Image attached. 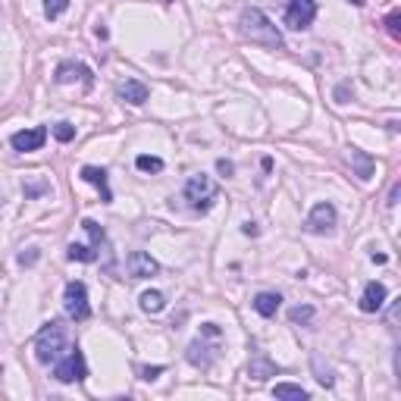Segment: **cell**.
<instances>
[{
    "instance_id": "6da1fadb",
    "label": "cell",
    "mask_w": 401,
    "mask_h": 401,
    "mask_svg": "<svg viewBox=\"0 0 401 401\" xmlns=\"http://www.w3.org/2000/svg\"><path fill=\"white\" fill-rule=\"evenodd\" d=\"M238 32L248 38L251 44H260V48H270V50H283L285 48V38L276 25L270 22L264 10L257 6H245L242 16H238Z\"/></svg>"
},
{
    "instance_id": "7a4b0ae2",
    "label": "cell",
    "mask_w": 401,
    "mask_h": 401,
    "mask_svg": "<svg viewBox=\"0 0 401 401\" xmlns=\"http://www.w3.org/2000/svg\"><path fill=\"white\" fill-rule=\"evenodd\" d=\"M66 348H69V342H66V326L60 323V320H50V323H44L41 329H38V336H35V358H38V364L50 367Z\"/></svg>"
},
{
    "instance_id": "3957f363",
    "label": "cell",
    "mask_w": 401,
    "mask_h": 401,
    "mask_svg": "<svg viewBox=\"0 0 401 401\" xmlns=\"http://www.w3.org/2000/svg\"><path fill=\"white\" fill-rule=\"evenodd\" d=\"M85 376H88V364H85V354L79 348H66L53 360V379H57V383H66V386L82 383Z\"/></svg>"
},
{
    "instance_id": "277c9868",
    "label": "cell",
    "mask_w": 401,
    "mask_h": 401,
    "mask_svg": "<svg viewBox=\"0 0 401 401\" xmlns=\"http://www.w3.org/2000/svg\"><path fill=\"white\" fill-rule=\"evenodd\" d=\"M217 198H219L217 182L210 176H204V172H198V176H191L185 182V200H189L191 210H210Z\"/></svg>"
},
{
    "instance_id": "5b68a950",
    "label": "cell",
    "mask_w": 401,
    "mask_h": 401,
    "mask_svg": "<svg viewBox=\"0 0 401 401\" xmlns=\"http://www.w3.org/2000/svg\"><path fill=\"white\" fill-rule=\"evenodd\" d=\"M63 307H66V317L76 320V323H82V320L91 317L88 289H85V283H79V279L66 283V289H63Z\"/></svg>"
},
{
    "instance_id": "8992f818",
    "label": "cell",
    "mask_w": 401,
    "mask_h": 401,
    "mask_svg": "<svg viewBox=\"0 0 401 401\" xmlns=\"http://www.w3.org/2000/svg\"><path fill=\"white\" fill-rule=\"evenodd\" d=\"M317 19V0H289L285 6V25L295 32H304Z\"/></svg>"
},
{
    "instance_id": "52a82bcc",
    "label": "cell",
    "mask_w": 401,
    "mask_h": 401,
    "mask_svg": "<svg viewBox=\"0 0 401 401\" xmlns=\"http://www.w3.org/2000/svg\"><path fill=\"white\" fill-rule=\"evenodd\" d=\"M339 223V213L336 207L329 204V200H323V204H317L311 213H307V232H313V236H329L332 229H336Z\"/></svg>"
},
{
    "instance_id": "ba28073f",
    "label": "cell",
    "mask_w": 401,
    "mask_h": 401,
    "mask_svg": "<svg viewBox=\"0 0 401 401\" xmlns=\"http://www.w3.org/2000/svg\"><path fill=\"white\" fill-rule=\"evenodd\" d=\"M185 358H189V364L200 367V370H210V367H213V360L219 358V342L207 345V336H204V332H200V336L195 339V342L189 345V351H185Z\"/></svg>"
},
{
    "instance_id": "9c48e42d",
    "label": "cell",
    "mask_w": 401,
    "mask_h": 401,
    "mask_svg": "<svg viewBox=\"0 0 401 401\" xmlns=\"http://www.w3.org/2000/svg\"><path fill=\"white\" fill-rule=\"evenodd\" d=\"M44 142H48V129H44V125H35V129H22V132H13V138H10L13 151H19V154L41 151Z\"/></svg>"
},
{
    "instance_id": "30bf717a",
    "label": "cell",
    "mask_w": 401,
    "mask_h": 401,
    "mask_svg": "<svg viewBox=\"0 0 401 401\" xmlns=\"http://www.w3.org/2000/svg\"><path fill=\"white\" fill-rule=\"evenodd\" d=\"M125 270H129L132 279H151L160 273V264L151 257L148 251H132L129 257H125Z\"/></svg>"
},
{
    "instance_id": "8fae6325",
    "label": "cell",
    "mask_w": 401,
    "mask_h": 401,
    "mask_svg": "<svg viewBox=\"0 0 401 401\" xmlns=\"http://www.w3.org/2000/svg\"><path fill=\"white\" fill-rule=\"evenodd\" d=\"M53 79H57L60 85H69V82H76V79H82L85 88H91V85H95V79H91V69H88V66L72 63V60L60 63V66H57V72H53Z\"/></svg>"
},
{
    "instance_id": "7c38bea8",
    "label": "cell",
    "mask_w": 401,
    "mask_h": 401,
    "mask_svg": "<svg viewBox=\"0 0 401 401\" xmlns=\"http://www.w3.org/2000/svg\"><path fill=\"white\" fill-rule=\"evenodd\" d=\"M248 376L257 379V383H266L270 376H279V367L273 364L264 351H254L251 354V364H248Z\"/></svg>"
},
{
    "instance_id": "4fadbf2b",
    "label": "cell",
    "mask_w": 401,
    "mask_h": 401,
    "mask_svg": "<svg viewBox=\"0 0 401 401\" xmlns=\"http://www.w3.org/2000/svg\"><path fill=\"white\" fill-rule=\"evenodd\" d=\"M386 304V285L383 283H367L364 295H360V311L364 313H379Z\"/></svg>"
},
{
    "instance_id": "5bb4252c",
    "label": "cell",
    "mask_w": 401,
    "mask_h": 401,
    "mask_svg": "<svg viewBox=\"0 0 401 401\" xmlns=\"http://www.w3.org/2000/svg\"><path fill=\"white\" fill-rule=\"evenodd\" d=\"M79 176H82L85 182L95 185V189L100 191V200H104V204H110L113 200V191H110V185H107V170H100V166H82Z\"/></svg>"
},
{
    "instance_id": "9a60e30c",
    "label": "cell",
    "mask_w": 401,
    "mask_h": 401,
    "mask_svg": "<svg viewBox=\"0 0 401 401\" xmlns=\"http://www.w3.org/2000/svg\"><path fill=\"white\" fill-rule=\"evenodd\" d=\"M119 97L132 107H142L144 100H148V85L138 82V79H125V82L119 85Z\"/></svg>"
},
{
    "instance_id": "2e32d148",
    "label": "cell",
    "mask_w": 401,
    "mask_h": 401,
    "mask_svg": "<svg viewBox=\"0 0 401 401\" xmlns=\"http://www.w3.org/2000/svg\"><path fill=\"white\" fill-rule=\"evenodd\" d=\"M251 304H254V311H257L260 317H276V311H279V304H283V298H279L276 292H257Z\"/></svg>"
},
{
    "instance_id": "e0dca14e",
    "label": "cell",
    "mask_w": 401,
    "mask_h": 401,
    "mask_svg": "<svg viewBox=\"0 0 401 401\" xmlns=\"http://www.w3.org/2000/svg\"><path fill=\"white\" fill-rule=\"evenodd\" d=\"M351 166L358 170V176H360V179H370V176H373V166H376V163H373L370 154H364V151L351 148Z\"/></svg>"
},
{
    "instance_id": "ac0fdd59",
    "label": "cell",
    "mask_w": 401,
    "mask_h": 401,
    "mask_svg": "<svg viewBox=\"0 0 401 401\" xmlns=\"http://www.w3.org/2000/svg\"><path fill=\"white\" fill-rule=\"evenodd\" d=\"M273 395L283 398V401H307V398H311L301 386H292V383H276V386H273Z\"/></svg>"
},
{
    "instance_id": "d6986e66",
    "label": "cell",
    "mask_w": 401,
    "mask_h": 401,
    "mask_svg": "<svg viewBox=\"0 0 401 401\" xmlns=\"http://www.w3.org/2000/svg\"><path fill=\"white\" fill-rule=\"evenodd\" d=\"M48 191H50V182L44 176H32V179H25V182H22V195L29 198V200L48 195Z\"/></svg>"
},
{
    "instance_id": "ffe728a7",
    "label": "cell",
    "mask_w": 401,
    "mask_h": 401,
    "mask_svg": "<svg viewBox=\"0 0 401 401\" xmlns=\"http://www.w3.org/2000/svg\"><path fill=\"white\" fill-rule=\"evenodd\" d=\"M138 304H142V311L144 313H160L166 307V298H163V292H142V298H138Z\"/></svg>"
},
{
    "instance_id": "44dd1931",
    "label": "cell",
    "mask_w": 401,
    "mask_h": 401,
    "mask_svg": "<svg viewBox=\"0 0 401 401\" xmlns=\"http://www.w3.org/2000/svg\"><path fill=\"white\" fill-rule=\"evenodd\" d=\"M82 229L91 236V248H95L97 257H100V251H107V236H104V229H100L95 219H82Z\"/></svg>"
},
{
    "instance_id": "7402d4cb",
    "label": "cell",
    "mask_w": 401,
    "mask_h": 401,
    "mask_svg": "<svg viewBox=\"0 0 401 401\" xmlns=\"http://www.w3.org/2000/svg\"><path fill=\"white\" fill-rule=\"evenodd\" d=\"M66 257H69V260H79V264H95V260H97V251H95V248H85V245H76V242H72L69 248H66Z\"/></svg>"
},
{
    "instance_id": "603a6c76",
    "label": "cell",
    "mask_w": 401,
    "mask_h": 401,
    "mask_svg": "<svg viewBox=\"0 0 401 401\" xmlns=\"http://www.w3.org/2000/svg\"><path fill=\"white\" fill-rule=\"evenodd\" d=\"M311 364H313V373H317V383L329 389V386L336 383V376H332V370H329V367H323V358H320V354H313V358H311Z\"/></svg>"
},
{
    "instance_id": "cb8c5ba5",
    "label": "cell",
    "mask_w": 401,
    "mask_h": 401,
    "mask_svg": "<svg viewBox=\"0 0 401 401\" xmlns=\"http://www.w3.org/2000/svg\"><path fill=\"white\" fill-rule=\"evenodd\" d=\"M313 313H317V311H313L311 304H298V307H292V311H289V320H292V323L307 326L313 320Z\"/></svg>"
},
{
    "instance_id": "d4e9b609",
    "label": "cell",
    "mask_w": 401,
    "mask_h": 401,
    "mask_svg": "<svg viewBox=\"0 0 401 401\" xmlns=\"http://www.w3.org/2000/svg\"><path fill=\"white\" fill-rule=\"evenodd\" d=\"M135 166H138L142 172H160V170H163V160H160V157H151V154H142V157L135 160Z\"/></svg>"
},
{
    "instance_id": "484cf974",
    "label": "cell",
    "mask_w": 401,
    "mask_h": 401,
    "mask_svg": "<svg viewBox=\"0 0 401 401\" xmlns=\"http://www.w3.org/2000/svg\"><path fill=\"white\" fill-rule=\"evenodd\" d=\"M69 10V0H44V16L48 19H57Z\"/></svg>"
},
{
    "instance_id": "4316f807",
    "label": "cell",
    "mask_w": 401,
    "mask_h": 401,
    "mask_svg": "<svg viewBox=\"0 0 401 401\" xmlns=\"http://www.w3.org/2000/svg\"><path fill=\"white\" fill-rule=\"evenodd\" d=\"M53 138H57V142H72V138H76V125H72V123H57V125H53Z\"/></svg>"
},
{
    "instance_id": "83f0119b",
    "label": "cell",
    "mask_w": 401,
    "mask_h": 401,
    "mask_svg": "<svg viewBox=\"0 0 401 401\" xmlns=\"http://www.w3.org/2000/svg\"><path fill=\"white\" fill-rule=\"evenodd\" d=\"M386 25H389V35L398 41V38H401V29H398V25H401V13H398V10H395V13H389V19H386Z\"/></svg>"
},
{
    "instance_id": "f1b7e54d",
    "label": "cell",
    "mask_w": 401,
    "mask_h": 401,
    "mask_svg": "<svg viewBox=\"0 0 401 401\" xmlns=\"http://www.w3.org/2000/svg\"><path fill=\"white\" fill-rule=\"evenodd\" d=\"M38 257H41V251H38V248H25L22 254H19V264H22V266H32Z\"/></svg>"
},
{
    "instance_id": "f546056e",
    "label": "cell",
    "mask_w": 401,
    "mask_h": 401,
    "mask_svg": "<svg viewBox=\"0 0 401 401\" xmlns=\"http://www.w3.org/2000/svg\"><path fill=\"white\" fill-rule=\"evenodd\" d=\"M163 370H166L163 364H157V367H138V373H142V379H157Z\"/></svg>"
},
{
    "instance_id": "4dcf8cb0",
    "label": "cell",
    "mask_w": 401,
    "mask_h": 401,
    "mask_svg": "<svg viewBox=\"0 0 401 401\" xmlns=\"http://www.w3.org/2000/svg\"><path fill=\"white\" fill-rule=\"evenodd\" d=\"M217 170L223 172V176H232V172H236V166H232V160H217Z\"/></svg>"
},
{
    "instance_id": "1f68e13d",
    "label": "cell",
    "mask_w": 401,
    "mask_h": 401,
    "mask_svg": "<svg viewBox=\"0 0 401 401\" xmlns=\"http://www.w3.org/2000/svg\"><path fill=\"white\" fill-rule=\"evenodd\" d=\"M398 191H401V189L395 185V189H392V195H389V204H398Z\"/></svg>"
},
{
    "instance_id": "d6a6232c",
    "label": "cell",
    "mask_w": 401,
    "mask_h": 401,
    "mask_svg": "<svg viewBox=\"0 0 401 401\" xmlns=\"http://www.w3.org/2000/svg\"><path fill=\"white\" fill-rule=\"evenodd\" d=\"M348 4H354V6H364V0H348Z\"/></svg>"
}]
</instances>
